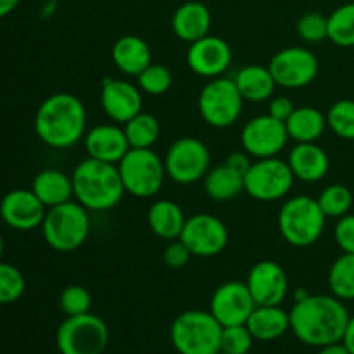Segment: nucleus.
I'll list each match as a JSON object with an SVG mask.
<instances>
[{
	"instance_id": "e433bc0d",
	"label": "nucleus",
	"mask_w": 354,
	"mask_h": 354,
	"mask_svg": "<svg viewBox=\"0 0 354 354\" xmlns=\"http://www.w3.org/2000/svg\"><path fill=\"white\" fill-rule=\"evenodd\" d=\"M59 306L64 311L66 317H78V315L90 313L92 296L85 287L68 286L59 296Z\"/></svg>"
},
{
	"instance_id": "ea45409f",
	"label": "nucleus",
	"mask_w": 354,
	"mask_h": 354,
	"mask_svg": "<svg viewBox=\"0 0 354 354\" xmlns=\"http://www.w3.org/2000/svg\"><path fill=\"white\" fill-rule=\"evenodd\" d=\"M190 258H192V252L180 239L169 242L165 248V251H162V261H165L168 268L173 270L183 268L190 261Z\"/></svg>"
},
{
	"instance_id": "a19ab883",
	"label": "nucleus",
	"mask_w": 354,
	"mask_h": 354,
	"mask_svg": "<svg viewBox=\"0 0 354 354\" xmlns=\"http://www.w3.org/2000/svg\"><path fill=\"white\" fill-rule=\"evenodd\" d=\"M334 237L339 249L348 254H354V214H346L339 218L334 228Z\"/></svg>"
},
{
	"instance_id": "9d476101",
	"label": "nucleus",
	"mask_w": 354,
	"mask_h": 354,
	"mask_svg": "<svg viewBox=\"0 0 354 354\" xmlns=\"http://www.w3.org/2000/svg\"><path fill=\"white\" fill-rule=\"evenodd\" d=\"M294 180L287 161L279 158L258 159L244 175V192L259 203H273L290 192Z\"/></svg>"
},
{
	"instance_id": "58836bf2",
	"label": "nucleus",
	"mask_w": 354,
	"mask_h": 354,
	"mask_svg": "<svg viewBox=\"0 0 354 354\" xmlns=\"http://www.w3.org/2000/svg\"><path fill=\"white\" fill-rule=\"evenodd\" d=\"M252 341H254V337L249 332L248 325L223 327V332H221V353L248 354L252 346Z\"/></svg>"
},
{
	"instance_id": "f3484780",
	"label": "nucleus",
	"mask_w": 354,
	"mask_h": 354,
	"mask_svg": "<svg viewBox=\"0 0 354 354\" xmlns=\"http://www.w3.org/2000/svg\"><path fill=\"white\" fill-rule=\"evenodd\" d=\"M232 59L234 54L230 45L223 38L214 35H207L194 41L187 50V66L190 71L207 80L223 76V73L230 68Z\"/></svg>"
},
{
	"instance_id": "0eeeda50",
	"label": "nucleus",
	"mask_w": 354,
	"mask_h": 354,
	"mask_svg": "<svg viewBox=\"0 0 354 354\" xmlns=\"http://www.w3.org/2000/svg\"><path fill=\"white\" fill-rule=\"evenodd\" d=\"M124 192L138 199H149L161 192L166 180L165 159L152 149H130L118 162Z\"/></svg>"
},
{
	"instance_id": "4468645a",
	"label": "nucleus",
	"mask_w": 354,
	"mask_h": 354,
	"mask_svg": "<svg viewBox=\"0 0 354 354\" xmlns=\"http://www.w3.org/2000/svg\"><path fill=\"white\" fill-rule=\"evenodd\" d=\"M180 241L197 258H213L225 251L228 230L223 221L209 213H197L187 218Z\"/></svg>"
},
{
	"instance_id": "a878e982",
	"label": "nucleus",
	"mask_w": 354,
	"mask_h": 354,
	"mask_svg": "<svg viewBox=\"0 0 354 354\" xmlns=\"http://www.w3.org/2000/svg\"><path fill=\"white\" fill-rule=\"evenodd\" d=\"M248 328L256 341H275L290 328V317L280 306H256L248 320Z\"/></svg>"
},
{
	"instance_id": "37998d69",
	"label": "nucleus",
	"mask_w": 354,
	"mask_h": 354,
	"mask_svg": "<svg viewBox=\"0 0 354 354\" xmlns=\"http://www.w3.org/2000/svg\"><path fill=\"white\" fill-rule=\"evenodd\" d=\"M225 162H227L230 168H234L235 171L242 173V175H245V173H248V169H249V166L252 165V161L249 159V154L245 151L232 152V154L228 156L227 161H225Z\"/></svg>"
},
{
	"instance_id": "de8ad7c7",
	"label": "nucleus",
	"mask_w": 354,
	"mask_h": 354,
	"mask_svg": "<svg viewBox=\"0 0 354 354\" xmlns=\"http://www.w3.org/2000/svg\"><path fill=\"white\" fill-rule=\"evenodd\" d=\"M3 248H6V245H3V237H2V235H0V261H2V256H3Z\"/></svg>"
},
{
	"instance_id": "c85d7f7f",
	"label": "nucleus",
	"mask_w": 354,
	"mask_h": 354,
	"mask_svg": "<svg viewBox=\"0 0 354 354\" xmlns=\"http://www.w3.org/2000/svg\"><path fill=\"white\" fill-rule=\"evenodd\" d=\"M204 190L216 203H227L244 192V175L223 162L204 176Z\"/></svg>"
},
{
	"instance_id": "aec40b11",
	"label": "nucleus",
	"mask_w": 354,
	"mask_h": 354,
	"mask_svg": "<svg viewBox=\"0 0 354 354\" xmlns=\"http://www.w3.org/2000/svg\"><path fill=\"white\" fill-rule=\"evenodd\" d=\"M83 144L88 158L111 165H118L130 151V144L123 128L109 123L97 124L95 128L86 131Z\"/></svg>"
},
{
	"instance_id": "79ce46f5",
	"label": "nucleus",
	"mask_w": 354,
	"mask_h": 354,
	"mask_svg": "<svg viewBox=\"0 0 354 354\" xmlns=\"http://www.w3.org/2000/svg\"><path fill=\"white\" fill-rule=\"evenodd\" d=\"M294 109H296V106H294V102L289 99V97L279 95V97H272V99H270L268 114L270 116L277 118V120L283 121V123L289 120L290 114L294 113Z\"/></svg>"
},
{
	"instance_id": "f704fd0d",
	"label": "nucleus",
	"mask_w": 354,
	"mask_h": 354,
	"mask_svg": "<svg viewBox=\"0 0 354 354\" xmlns=\"http://www.w3.org/2000/svg\"><path fill=\"white\" fill-rule=\"evenodd\" d=\"M137 82L138 88H140L142 92L147 93V95L158 97L171 88L173 75L166 66L154 64V62H152L151 66H147V68L137 76Z\"/></svg>"
},
{
	"instance_id": "f257e3e1",
	"label": "nucleus",
	"mask_w": 354,
	"mask_h": 354,
	"mask_svg": "<svg viewBox=\"0 0 354 354\" xmlns=\"http://www.w3.org/2000/svg\"><path fill=\"white\" fill-rule=\"evenodd\" d=\"M290 330L301 342L315 348L341 342L349 322L344 303L335 296L308 294L289 313Z\"/></svg>"
},
{
	"instance_id": "cd10ccee",
	"label": "nucleus",
	"mask_w": 354,
	"mask_h": 354,
	"mask_svg": "<svg viewBox=\"0 0 354 354\" xmlns=\"http://www.w3.org/2000/svg\"><path fill=\"white\" fill-rule=\"evenodd\" d=\"M286 127L289 138L296 140L297 144L317 142L327 128V116H324V113L317 107H296L289 120L286 121Z\"/></svg>"
},
{
	"instance_id": "b1692460",
	"label": "nucleus",
	"mask_w": 354,
	"mask_h": 354,
	"mask_svg": "<svg viewBox=\"0 0 354 354\" xmlns=\"http://www.w3.org/2000/svg\"><path fill=\"white\" fill-rule=\"evenodd\" d=\"M149 227L156 237L162 241H176L182 235L183 227H185V213L182 207L169 199L156 201L147 213Z\"/></svg>"
},
{
	"instance_id": "2eb2a0df",
	"label": "nucleus",
	"mask_w": 354,
	"mask_h": 354,
	"mask_svg": "<svg viewBox=\"0 0 354 354\" xmlns=\"http://www.w3.org/2000/svg\"><path fill=\"white\" fill-rule=\"evenodd\" d=\"M256 303L252 299L245 282H225L214 290L211 297V313L221 324V327L245 325L254 311Z\"/></svg>"
},
{
	"instance_id": "1a4fd4ad",
	"label": "nucleus",
	"mask_w": 354,
	"mask_h": 354,
	"mask_svg": "<svg viewBox=\"0 0 354 354\" xmlns=\"http://www.w3.org/2000/svg\"><path fill=\"white\" fill-rule=\"evenodd\" d=\"M61 354H102L109 342L106 322L92 313L68 317L57 328Z\"/></svg>"
},
{
	"instance_id": "423d86ee",
	"label": "nucleus",
	"mask_w": 354,
	"mask_h": 354,
	"mask_svg": "<svg viewBox=\"0 0 354 354\" xmlns=\"http://www.w3.org/2000/svg\"><path fill=\"white\" fill-rule=\"evenodd\" d=\"M220 322L211 311H183L171 325V342L180 354H218L221 351Z\"/></svg>"
},
{
	"instance_id": "4c0bfd02",
	"label": "nucleus",
	"mask_w": 354,
	"mask_h": 354,
	"mask_svg": "<svg viewBox=\"0 0 354 354\" xmlns=\"http://www.w3.org/2000/svg\"><path fill=\"white\" fill-rule=\"evenodd\" d=\"M296 30L304 41L320 44L328 40V17L320 12H308L299 17Z\"/></svg>"
},
{
	"instance_id": "f8f14e48",
	"label": "nucleus",
	"mask_w": 354,
	"mask_h": 354,
	"mask_svg": "<svg viewBox=\"0 0 354 354\" xmlns=\"http://www.w3.org/2000/svg\"><path fill=\"white\" fill-rule=\"evenodd\" d=\"M289 133L283 121L266 114L251 118L241 131L242 149L256 159L277 158L286 149Z\"/></svg>"
},
{
	"instance_id": "a18cd8bd",
	"label": "nucleus",
	"mask_w": 354,
	"mask_h": 354,
	"mask_svg": "<svg viewBox=\"0 0 354 354\" xmlns=\"http://www.w3.org/2000/svg\"><path fill=\"white\" fill-rule=\"evenodd\" d=\"M318 354H349L346 346L341 342H334V344H327V346H322L320 351Z\"/></svg>"
},
{
	"instance_id": "39448f33",
	"label": "nucleus",
	"mask_w": 354,
	"mask_h": 354,
	"mask_svg": "<svg viewBox=\"0 0 354 354\" xmlns=\"http://www.w3.org/2000/svg\"><path fill=\"white\" fill-rule=\"evenodd\" d=\"M327 216L317 199L310 196L290 197L279 213V230L287 244L310 248L325 230Z\"/></svg>"
},
{
	"instance_id": "c9c22d12",
	"label": "nucleus",
	"mask_w": 354,
	"mask_h": 354,
	"mask_svg": "<svg viewBox=\"0 0 354 354\" xmlns=\"http://www.w3.org/2000/svg\"><path fill=\"white\" fill-rule=\"evenodd\" d=\"M26 289V280L16 266L0 261V304L16 303Z\"/></svg>"
},
{
	"instance_id": "c03bdc74",
	"label": "nucleus",
	"mask_w": 354,
	"mask_h": 354,
	"mask_svg": "<svg viewBox=\"0 0 354 354\" xmlns=\"http://www.w3.org/2000/svg\"><path fill=\"white\" fill-rule=\"evenodd\" d=\"M342 344L346 346L349 354H354V317H349L348 327H346L344 337H342Z\"/></svg>"
},
{
	"instance_id": "5701e85b",
	"label": "nucleus",
	"mask_w": 354,
	"mask_h": 354,
	"mask_svg": "<svg viewBox=\"0 0 354 354\" xmlns=\"http://www.w3.org/2000/svg\"><path fill=\"white\" fill-rule=\"evenodd\" d=\"M114 66L127 76H138L147 66L152 64L151 47L147 41L135 35L118 38L111 50Z\"/></svg>"
},
{
	"instance_id": "393cba45",
	"label": "nucleus",
	"mask_w": 354,
	"mask_h": 354,
	"mask_svg": "<svg viewBox=\"0 0 354 354\" xmlns=\"http://www.w3.org/2000/svg\"><path fill=\"white\" fill-rule=\"evenodd\" d=\"M31 190L45 204L47 209L73 201V197H75L71 176L66 175L61 169L50 168L38 173L31 183Z\"/></svg>"
},
{
	"instance_id": "49530a36",
	"label": "nucleus",
	"mask_w": 354,
	"mask_h": 354,
	"mask_svg": "<svg viewBox=\"0 0 354 354\" xmlns=\"http://www.w3.org/2000/svg\"><path fill=\"white\" fill-rule=\"evenodd\" d=\"M21 0H0V17H6L19 6Z\"/></svg>"
},
{
	"instance_id": "473e14b6",
	"label": "nucleus",
	"mask_w": 354,
	"mask_h": 354,
	"mask_svg": "<svg viewBox=\"0 0 354 354\" xmlns=\"http://www.w3.org/2000/svg\"><path fill=\"white\" fill-rule=\"evenodd\" d=\"M318 204H320L322 211L327 218H342L351 211L353 206V192L349 187L341 185V183H334L322 190L318 196Z\"/></svg>"
},
{
	"instance_id": "6ab92c4d",
	"label": "nucleus",
	"mask_w": 354,
	"mask_h": 354,
	"mask_svg": "<svg viewBox=\"0 0 354 354\" xmlns=\"http://www.w3.org/2000/svg\"><path fill=\"white\" fill-rule=\"evenodd\" d=\"M100 106L109 120L124 124L138 113H142V106H144L142 90L127 80L106 78L102 83V92H100Z\"/></svg>"
},
{
	"instance_id": "72a5a7b5",
	"label": "nucleus",
	"mask_w": 354,
	"mask_h": 354,
	"mask_svg": "<svg viewBox=\"0 0 354 354\" xmlns=\"http://www.w3.org/2000/svg\"><path fill=\"white\" fill-rule=\"evenodd\" d=\"M327 127L344 140H354V100L342 99L330 106L327 113Z\"/></svg>"
},
{
	"instance_id": "f03ea898",
	"label": "nucleus",
	"mask_w": 354,
	"mask_h": 354,
	"mask_svg": "<svg viewBox=\"0 0 354 354\" xmlns=\"http://www.w3.org/2000/svg\"><path fill=\"white\" fill-rule=\"evenodd\" d=\"M33 124L35 133L45 145L69 149L85 137V104L73 93H52L37 109Z\"/></svg>"
},
{
	"instance_id": "6e6552de",
	"label": "nucleus",
	"mask_w": 354,
	"mask_h": 354,
	"mask_svg": "<svg viewBox=\"0 0 354 354\" xmlns=\"http://www.w3.org/2000/svg\"><path fill=\"white\" fill-rule=\"evenodd\" d=\"M244 97L239 92L234 78L209 80L197 99L201 118L213 128H228L239 121L244 107Z\"/></svg>"
},
{
	"instance_id": "4be33fe9",
	"label": "nucleus",
	"mask_w": 354,
	"mask_h": 354,
	"mask_svg": "<svg viewBox=\"0 0 354 354\" xmlns=\"http://www.w3.org/2000/svg\"><path fill=\"white\" fill-rule=\"evenodd\" d=\"M211 24H213L211 10L207 9L206 3L197 2V0L183 2L171 17L173 33L189 45L207 37Z\"/></svg>"
},
{
	"instance_id": "7c9ffc66",
	"label": "nucleus",
	"mask_w": 354,
	"mask_h": 354,
	"mask_svg": "<svg viewBox=\"0 0 354 354\" xmlns=\"http://www.w3.org/2000/svg\"><path fill=\"white\" fill-rule=\"evenodd\" d=\"M328 287L332 296L341 301L354 299V254L342 252L330 266L328 272Z\"/></svg>"
},
{
	"instance_id": "a211bd4d",
	"label": "nucleus",
	"mask_w": 354,
	"mask_h": 354,
	"mask_svg": "<svg viewBox=\"0 0 354 354\" xmlns=\"http://www.w3.org/2000/svg\"><path fill=\"white\" fill-rule=\"evenodd\" d=\"M45 214L47 207L31 189L10 190L0 203V218L14 230L28 232L41 227Z\"/></svg>"
},
{
	"instance_id": "c756f323",
	"label": "nucleus",
	"mask_w": 354,
	"mask_h": 354,
	"mask_svg": "<svg viewBox=\"0 0 354 354\" xmlns=\"http://www.w3.org/2000/svg\"><path fill=\"white\" fill-rule=\"evenodd\" d=\"M130 149H152L161 135L158 118L147 113H138L123 127Z\"/></svg>"
},
{
	"instance_id": "9b49d317",
	"label": "nucleus",
	"mask_w": 354,
	"mask_h": 354,
	"mask_svg": "<svg viewBox=\"0 0 354 354\" xmlns=\"http://www.w3.org/2000/svg\"><path fill=\"white\" fill-rule=\"evenodd\" d=\"M165 168L168 178L180 185H190L204 180L206 173L211 169L209 149L199 138H178L166 152Z\"/></svg>"
},
{
	"instance_id": "2f4dec72",
	"label": "nucleus",
	"mask_w": 354,
	"mask_h": 354,
	"mask_svg": "<svg viewBox=\"0 0 354 354\" xmlns=\"http://www.w3.org/2000/svg\"><path fill=\"white\" fill-rule=\"evenodd\" d=\"M328 40L339 47H354V2L342 3L328 16Z\"/></svg>"
},
{
	"instance_id": "dca6fc26",
	"label": "nucleus",
	"mask_w": 354,
	"mask_h": 354,
	"mask_svg": "<svg viewBox=\"0 0 354 354\" xmlns=\"http://www.w3.org/2000/svg\"><path fill=\"white\" fill-rule=\"evenodd\" d=\"M245 283L256 306H280L289 292V277L286 270L272 259L256 263Z\"/></svg>"
},
{
	"instance_id": "7ed1b4c3",
	"label": "nucleus",
	"mask_w": 354,
	"mask_h": 354,
	"mask_svg": "<svg viewBox=\"0 0 354 354\" xmlns=\"http://www.w3.org/2000/svg\"><path fill=\"white\" fill-rule=\"evenodd\" d=\"M75 199L88 211H109L123 199L124 187L118 165L86 158L71 175Z\"/></svg>"
},
{
	"instance_id": "412c9836",
	"label": "nucleus",
	"mask_w": 354,
	"mask_h": 354,
	"mask_svg": "<svg viewBox=\"0 0 354 354\" xmlns=\"http://www.w3.org/2000/svg\"><path fill=\"white\" fill-rule=\"evenodd\" d=\"M289 168L294 178L304 183H317L327 176L330 159L317 142L296 144L289 152Z\"/></svg>"
},
{
	"instance_id": "20e7f679",
	"label": "nucleus",
	"mask_w": 354,
	"mask_h": 354,
	"mask_svg": "<svg viewBox=\"0 0 354 354\" xmlns=\"http://www.w3.org/2000/svg\"><path fill=\"white\" fill-rule=\"evenodd\" d=\"M48 248L57 252H73L82 248L90 234L88 209L78 201L48 207L41 223Z\"/></svg>"
},
{
	"instance_id": "ddd939ff",
	"label": "nucleus",
	"mask_w": 354,
	"mask_h": 354,
	"mask_svg": "<svg viewBox=\"0 0 354 354\" xmlns=\"http://www.w3.org/2000/svg\"><path fill=\"white\" fill-rule=\"evenodd\" d=\"M277 86L296 90L308 86L318 75V59L310 48L287 47L277 52L268 64Z\"/></svg>"
},
{
	"instance_id": "bb28decb",
	"label": "nucleus",
	"mask_w": 354,
	"mask_h": 354,
	"mask_svg": "<svg viewBox=\"0 0 354 354\" xmlns=\"http://www.w3.org/2000/svg\"><path fill=\"white\" fill-rule=\"evenodd\" d=\"M234 80L239 92L242 93L244 100H249V102H265V100L272 99L277 88L275 78H273L270 68H263L259 64H251L239 69Z\"/></svg>"
}]
</instances>
